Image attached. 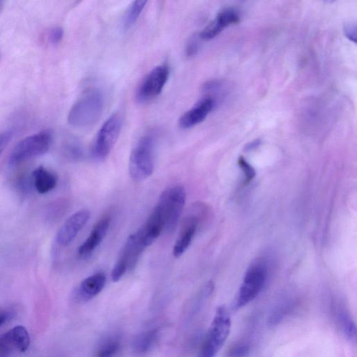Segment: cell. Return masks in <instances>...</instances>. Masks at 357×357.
Returning a JSON list of instances; mask_svg holds the SVG:
<instances>
[{"instance_id": "obj_22", "label": "cell", "mask_w": 357, "mask_h": 357, "mask_svg": "<svg viewBox=\"0 0 357 357\" xmlns=\"http://www.w3.org/2000/svg\"><path fill=\"white\" fill-rule=\"evenodd\" d=\"M146 3V1H135L130 4L123 19V26L126 29L130 28L136 22Z\"/></svg>"}, {"instance_id": "obj_1", "label": "cell", "mask_w": 357, "mask_h": 357, "mask_svg": "<svg viewBox=\"0 0 357 357\" xmlns=\"http://www.w3.org/2000/svg\"><path fill=\"white\" fill-rule=\"evenodd\" d=\"M101 92L90 89L72 106L68 115L70 125L77 128H86L94 125L100 118L103 110Z\"/></svg>"}, {"instance_id": "obj_25", "label": "cell", "mask_w": 357, "mask_h": 357, "mask_svg": "<svg viewBox=\"0 0 357 357\" xmlns=\"http://www.w3.org/2000/svg\"><path fill=\"white\" fill-rule=\"evenodd\" d=\"M63 36V30L60 26L52 28L47 34V39L53 45H56L62 40Z\"/></svg>"}, {"instance_id": "obj_18", "label": "cell", "mask_w": 357, "mask_h": 357, "mask_svg": "<svg viewBox=\"0 0 357 357\" xmlns=\"http://www.w3.org/2000/svg\"><path fill=\"white\" fill-rule=\"evenodd\" d=\"M159 331L151 329L138 334L132 342V351L139 357H142L151 352L159 339Z\"/></svg>"}, {"instance_id": "obj_7", "label": "cell", "mask_w": 357, "mask_h": 357, "mask_svg": "<svg viewBox=\"0 0 357 357\" xmlns=\"http://www.w3.org/2000/svg\"><path fill=\"white\" fill-rule=\"evenodd\" d=\"M146 248L137 231L128 236L112 268L111 278L113 282H118L128 270L135 267Z\"/></svg>"}, {"instance_id": "obj_26", "label": "cell", "mask_w": 357, "mask_h": 357, "mask_svg": "<svg viewBox=\"0 0 357 357\" xmlns=\"http://www.w3.org/2000/svg\"><path fill=\"white\" fill-rule=\"evenodd\" d=\"M13 137V131L10 130L0 132V155L6 148Z\"/></svg>"}, {"instance_id": "obj_27", "label": "cell", "mask_w": 357, "mask_h": 357, "mask_svg": "<svg viewBox=\"0 0 357 357\" xmlns=\"http://www.w3.org/2000/svg\"><path fill=\"white\" fill-rule=\"evenodd\" d=\"M345 36L351 40L356 41V24H347L344 27Z\"/></svg>"}, {"instance_id": "obj_13", "label": "cell", "mask_w": 357, "mask_h": 357, "mask_svg": "<svg viewBox=\"0 0 357 357\" xmlns=\"http://www.w3.org/2000/svg\"><path fill=\"white\" fill-rule=\"evenodd\" d=\"M214 105L215 100L211 96L202 98L181 116L178 119L179 127L188 129L199 124L205 119Z\"/></svg>"}, {"instance_id": "obj_6", "label": "cell", "mask_w": 357, "mask_h": 357, "mask_svg": "<svg viewBox=\"0 0 357 357\" xmlns=\"http://www.w3.org/2000/svg\"><path fill=\"white\" fill-rule=\"evenodd\" d=\"M52 143V134L43 130L20 140L12 150L9 163L15 165L33 158L42 155L49 150Z\"/></svg>"}, {"instance_id": "obj_3", "label": "cell", "mask_w": 357, "mask_h": 357, "mask_svg": "<svg viewBox=\"0 0 357 357\" xmlns=\"http://www.w3.org/2000/svg\"><path fill=\"white\" fill-rule=\"evenodd\" d=\"M266 278V264L263 260L257 259L245 272L234 303V309H240L254 300L262 289Z\"/></svg>"}, {"instance_id": "obj_14", "label": "cell", "mask_w": 357, "mask_h": 357, "mask_svg": "<svg viewBox=\"0 0 357 357\" xmlns=\"http://www.w3.org/2000/svg\"><path fill=\"white\" fill-rule=\"evenodd\" d=\"M110 224L108 216L100 218L93 226L89 235L78 248L77 253L80 257L91 255L106 236Z\"/></svg>"}, {"instance_id": "obj_29", "label": "cell", "mask_w": 357, "mask_h": 357, "mask_svg": "<svg viewBox=\"0 0 357 357\" xmlns=\"http://www.w3.org/2000/svg\"><path fill=\"white\" fill-rule=\"evenodd\" d=\"M13 317V313L10 311L0 312V327L8 321Z\"/></svg>"}, {"instance_id": "obj_20", "label": "cell", "mask_w": 357, "mask_h": 357, "mask_svg": "<svg viewBox=\"0 0 357 357\" xmlns=\"http://www.w3.org/2000/svg\"><path fill=\"white\" fill-rule=\"evenodd\" d=\"M32 176L35 188L40 194L47 193L56 186V176L43 166L36 168Z\"/></svg>"}, {"instance_id": "obj_19", "label": "cell", "mask_w": 357, "mask_h": 357, "mask_svg": "<svg viewBox=\"0 0 357 357\" xmlns=\"http://www.w3.org/2000/svg\"><path fill=\"white\" fill-rule=\"evenodd\" d=\"M334 314L337 328L342 335L350 342H356V326L350 314L343 308L335 310Z\"/></svg>"}, {"instance_id": "obj_9", "label": "cell", "mask_w": 357, "mask_h": 357, "mask_svg": "<svg viewBox=\"0 0 357 357\" xmlns=\"http://www.w3.org/2000/svg\"><path fill=\"white\" fill-rule=\"evenodd\" d=\"M169 75V67L160 64L153 68L143 79L136 92L139 102H146L158 96L164 88Z\"/></svg>"}, {"instance_id": "obj_8", "label": "cell", "mask_w": 357, "mask_h": 357, "mask_svg": "<svg viewBox=\"0 0 357 357\" xmlns=\"http://www.w3.org/2000/svg\"><path fill=\"white\" fill-rule=\"evenodd\" d=\"M122 119L115 113L109 116L97 132L92 153L97 160H103L109 155L120 135Z\"/></svg>"}, {"instance_id": "obj_21", "label": "cell", "mask_w": 357, "mask_h": 357, "mask_svg": "<svg viewBox=\"0 0 357 357\" xmlns=\"http://www.w3.org/2000/svg\"><path fill=\"white\" fill-rule=\"evenodd\" d=\"M121 348V340L116 335L104 338L98 344L95 357H116Z\"/></svg>"}, {"instance_id": "obj_5", "label": "cell", "mask_w": 357, "mask_h": 357, "mask_svg": "<svg viewBox=\"0 0 357 357\" xmlns=\"http://www.w3.org/2000/svg\"><path fill=\"white\" fill-rule=\"evenodd\" d=\"M186 192L181 185H175L164 190L156 206L160 209L165 222V230H174L182 213Z\"/></svg>"}, {"instance_id": "obj_12", "label": "cell", "mask_w": 357, "mask_h": 357, "mask_svg": "<svg viewBox=\"0 0 357 357\" xmlns=\"http://www.w3.org/2000/svg\"><path fill=\"white\" fill-rule=\"evenodd\" d=\"M199 219L195 214L185 216L181 222L178 237L173 247V255L180 257L189 248L196 233Z\"/></svg>"}, {"instance_id": "obj_10", "label": "cell", "mask_w": 357, "mask_h": 357, "mask_svg": "<svg viewBox=\"0 0 357 357\" xmlns=\"http://www.w3.org/2000/svg\"><path fill=\"white\" fill-rule=\"evenodd\" d=\"M30 344L26 328L17 326L0 336V357H8L15 351L25 352Z\"/></svg>"}, {"instance_id": "obj_17", "label": "cell", "mask_w": 357, "mask_h": 357, "mask_svg": "<svg viewBox=\"0 0 357 357\" xmlns=\"http://www.w3.org/2000/svg\"><path fill=\"white\" fill-rule=\"evenodd\" d=\"M105 283V274L102 272L96 273L80 282L76 289V296L79 300L89 301L103 289Z\"/></svg>"}, {"instance_id": "obj_24", "label": "cell", "mask_w": 357, "mask_h": 357, "mask_svg": "<svg viewBox=\"0 0 357 357\" xmlns=\"http://www.w3.org/2000/svg\"><path fill=\"white\" fill-rule=\"evenodd\" d=\"M238 164L244 174L245 183H249L255 176L254 168L242 156L239 157Z\"/></svg>"}, {"instance_id": "obj_4", "label": "cell", "mask_w": 357, "mask_h": 357, "mask_svg": "<svg viewBox=\"0 0 357 357\" xmlns=\"http://www.w3.org/2000/svg\"><path fill=\"white\" fill-rule=\"evenodd\" d=\"M153 140L151 136L142 137L132 149L128 165L132 180L142 181L149 178L153 171Z\"/></svg>"}, {"instance_id": "obj_30", "label": "cell", "mask_w": 357, "mask_h": 357, "mask_svg": "<svg viewBox=\"0 0 357 357\" xmlns=\"http://www.w3.org/2000/svg\"><path fill=\"white\" fill-rule=\"evenodd\" d=\"M260 143V141L259 139H256L255 141H253L252 142L250 143L249 144H248L246 146V149H248V150H250V149H252L253 148H255L257 147Z\"/></svg>"}, {"instance_id": "obj_11", "label": "cell", "mask_w": 357, "mask_h": 357, "mask_svg": "<svg viewBox=\"0 0 357 357\" xmlns=\"http://www.w3.org/2000/svg\"><path fill=\"white\" fill-rule=\"evenodd\" d=\"M90 211L80 209L69 216L59 228L56 241L62 246L69 245L90 218Z\"/></svg>"}, {"instance_id": "obj_15", "label": "cell", "mask_w": 357, "mask_h": 357, "mask_svg": "<svg viewBox=\"0 0 357 357\" xmlns=\"http://www.w3.org/2000/svg\"><path fill=\"white\" fill-rule=\"evenodd\" d=\"M240 17L233 8H225L217 15L216 17L208 24L199 33V38L209 40L219 34L225 27L237 23Z\"/></svg>"}, {"instance_id": "obj_28", "label": "cell", "mask_w": 357, "mask_h": 357, "mask_svg": "<svg viewBox=\"0 0 357 357\" xmlns=\"http://www.w3.org/2000/svg\"><path fill=\"white\" fill-rule=\"evenodd\" d=\"M198 50V43L195 38L190 40L186 47V54L188 56L194 55Z\"/></svg>"}, {"instance_id": "obj_23", "label": "cell", "mask_w": 357, "mask_h": 357, "mask_svg": "<svg viewBox=\"0 0 357 357\" xmlns=\"http://www.w3.org/2000/svg\"><path fill=\"white\" fill-rule=\"evenodd\" d=\"M250 353V344L246 342H238L229 349L227 357H248Z\"/></svg>"}, {"instance_id": "obj_16", "label": "cell", "mask_w": 357, "mask_h": 357, "mask_svg": "<svg viewBox=\"0 0 357 357\" xmlns=\"http://www.w3.org/2000/svg\"><path fill=\"white\" fill-rule=\"evenodd\" d=\"M163 230H165L164 220L160 209L155 206L137 232L147 248L159 237Z\"/></svg>"}, {"instance_id": "obj_2", "label": "cell", "mask_w": 357, "mask_h": 357, "mask_svg": "<svg viewBox=\"0 0 357 357\" xmlns=\"http://www.w3.org/2000/svg\"><path fill=\"white\" fill-rule=\"evenodd\" d=\"M231 326L225 305L218 306L200 347L198 357H215L225 343Z\"/></svg>"}]
</instances>
